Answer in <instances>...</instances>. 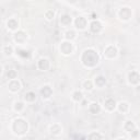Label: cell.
I'll use <instances>...</instances> for the list:
<instances>
[{"instance_id":"cell-1","label":"cell","mask_w":140,"mask_h":140,"mask_svg":"<svg viewBox=\"0 0 140 140\" xmlns=\"http://www.w3.org/2000/svg\"><path fill=\"white\" fill-rule=\"evenodd\" d=\"M82 61L85 66H88V67H93V66H95L97 64L98 56L94 50L88 49L84 51V54L82 56Z\"/></svg>"},{"instance_id":"cell-2","label":"cell","mask_w":140,"mask_h":140,"mask_svg":"<svg viewBox=\"0 0 140 140\" xmlns=\"http://www.w3.org/2000/svg\"><path fill=\"white\" fill-rule=\"evenodd\" d=\"M13 129L17 134H23L28 130V124L22 119H17L14 122V125H13Z\"/></svg>"},{"instance_id":"cell-3","label":"cell","mask_w":140,"mask_h":140,"mask_svg":"<svg viewBox=\"0 0 140 140\" xmlns=\"http://www.w3.org/2000/svg\"><path fill=\"white\" fill-rule=\"evenodd\" d=\"M101 29H102V25H101V23H100V22L94 21V22L91 23V31H92L93 33L100 32V31H101Z\"/></svg>"},{"instance_id":"cell-4","label":"cell","mask_w":140,"mask_h":140,"mask_svg":"<svg viewBox=\"0 0 140 140\" xmlns=\"http://www.w3.org/2000/svg\"><path fill=\"white\" fill-rule=\"evenodd\" d=\"M76 25H77V28L78 29H84L85 28V25H86V22H85V20L83 19V18H78L77 20H76Z\"/></svg>"},{"instance_id":"cell-5","label":"cell","mask_w":140,"mask_h":140,"mask_svg":"<svg viewBox=\"0 0 140 140\" xmlns=\"http://www.w3.org/2000/svg\"><path fill=\"white\" fill-rule=\"evenodd\" d=\"M139 79H140V77H139L138 73H136V72H131L129 75V81H130V83H138Z\"/></svg>"},{"instance_id":"cell-6","label":"cell","mask_w":140,"mask_h":140,"mask_svg":"<svg viewBox=\"0 0 140 140\" xmlns=\"http://www.w3.org/2000/svg\"><path fill=\"white\" fill-rule=\"evenodd\" d=\"M105 107L107 108L108 111L114 110V107H115V101H114V100H112V98L106 100V101H105Z\"/></svg>"},{"instance_id":"cell-7","label":"cell","mask_w":140,"mask_h":140,"mask_svg":"<svg viewBox=\"0 0 140 140\" xmlns=\"http://www.w3.org/2000/svg\"><path fill=\"white\" fill-rule=\"evenodd\" d=\"M71 49H72L71 44H69V43H63L61 50H63L64 54H69V53H71Z\"/></svg>"},{"instance_id":"cell-8","label":"cell","mask_w":140,"mask_h":140,"mask_svg":"<svg viewBox=\"0 0 140 140\" xmlns=\"http://www.w3.org/2000/svg\"><path fill=\"white\" fill-rule=\"evenodd\" d=\"M38 67H39V69H42V70H46V69H48L49 64H48V61L46 60V59H41V60L38 61Z\"/></svg>"},{"instance_id":"cell-9","label":"cell","mask_w":140,"mask_h":140,"mask_svg":"<svg viewBox=\"0 0 140 140\" xmlns=\"http://www.w3.org/2000/svg\"><path fill=\"white\" fill-rule=\"evenodd\" d=\"M9 89L11 91H18L20 89V83L17 81V80H13L9 83Z\"/></svg>"},{"instance_id":"cell-10","label":"cell","mask_w":140,"mask_h":140,"mask_svg":"<svg viewBox=\"0 0 140 140\" xmlns=\"http://www.w3.org/2000/svg\"><path fill=\"white\" fill-rule=\"evenodd\" d=\"M119 14H121V17L122 18H124L125 20H127V19H129V17H130V10L128 9V8H124L122 11H121V13H119Z\"/></svg>"},{"instance_id":"cell-11","label":"cell","mask_w":140,"mask_h":140,"mask_svg":"<svg viewBox=\"0 0 140 140\" xmlns=\"http://www.w3.org/2000/svg\"><path fill=\"white\" fill-rule=\"evenodd\" d=\"M51 94V89L49 86H45V88L42 90V95L43 97H49Z\"/></svg>"},{"instance_id":"cell-12","label":"cell","mask_w":140,"mask_h":140,"mask_svg":"<svg viewBox=\"0 0 140 140\" xmlns=\"http://www.w3.org/2000/svg\"><path fill=\"white\" fill-rule=\"evenodd\" d=\"M90 112L93 113V114H96V113H98L100 112V105L97 103L91 104V106H90Z\"/></svg>"},{"instance_id":"cell-13","label":"cell","mask_w":140,"mask_h":140,"mask_svg":"<svg viewBox=\"0 0 140 140\" xmlns=\"http://www.w3.org/2000/svg\"><path fill=\"white\" fill-rule=\"evenodd\" d=\"M60 21H61L63 24L67 25V24H70V22H71V18H70L69 15H63L61 19H60Z\"/></svg>"},{"instance_id":"cell-14","label":"cell","mask_w":140,"mask_h":140,"mask_svg":"<svg viewBox=\"0 0 140 140\" xmlns=\"http://www.w3.org/2000/svg\"><path fill=\"white\" fill-rule=\"evenodd\" d=\"M125 129L130 132V131H132L135 129V125L132 124L131 122H127V123H126V125H125Z\"/></svg>"},{"instance_id":"cell-15","label":"cell","mask_w":140,"mask_h":140,"mask_svg":"<svg viewBox=\"0 0 140 140\" xmlns=\"http://www.w3.org/2000/svg\"><path fill=\"white\" fill-rule=\"evenodd\" d=\"M25 100H26V101H30V102L34 101V100H35V94L33 92H29L28 94L25 95Z\"/></svg>"},{"instance_id":"cell-16","label":"cell","mask_w":140,"mask_h":140,"mask_svg":"<svg viewBox=\"0 0 140 140\" xmlns=\"http://www.w3.org/2000/svg\"><path fill=\"white\" fill-rule=\"evenodd\" d=\"M95 83H96V85H98V86H102L103 84H105V78H103V77H98V78H96Z\"/></svg>"},{"instance_id":"cell-17","label":"cell","mask_w":140,"mask_h":140,"mask_svg":"<svg viewBox=\"0 0 140 140\" xmlns=\"http://www.w3.org/2000/svg\"><path fill=\"white\" fill-rule=\"evenodd\" d=\"M8 26L11 30H13V29H15L18 26V22L15 21V20H10V21L8 22Z\"/></svg>"},{"instance_id":"cell-18","label":"cell","mask_w":140,"mask_h":140,"mask_svg":"<svg viewBox=\"0 0 140 140\" xmlns=\"http://www.w3.org/2000/svg\"><path fill=\"white\" fill-rule=\"evenodd\" d=\"M73 98H75L76 101H81L82 100V93L81 92H76L75 94H73Z\"/></svg>"},{"instance_id":"cell-19","label":"cell","mask_w":140,"mask_h":140,"mask_svg":"<svg viewBox=\"0 0 140 140\" xmlns=\"http://www.w3.org/2000/svg\"><path fill=\"white\" fill-rule=\"evenodd\" d=\"M127 108H128V106H127L126 103H121V104H119V111H121V112H126Z\"/></svg>"},{"instance_id":"cell-20","label":"cell","mask_w":140,"mask_h":140,"mask_svg":"<svg viewBox=\"0 0 140 140\" xmlns=\"http://www.w3.org/2000/svg\"><path fill=\"white\" fill-rule=\"evenodd\" d=\"M15 77V71H9L8 72V78L9 79H14Z\"/></svg>"},{"instance_id":"cell-21","label":"cell","mask_w":140,"mask_h":140,"mask_svg":"<svg viewBox=\"0 0 140 140\" xmlns=\"http://www.w3.org/2000/svg\"><path fill=\"white\" fill-rule=\"evenodd\" d=\"M46 17H47V19H53V18H54V12H53V11H48L47 13H46Z\"/></svg>"},{"instance_id":"cell-22","label":"cell","mask_w":140,"mask_h":140,"mask_svg":"<svg viewBox=\"0 0 140 140\" xmlns=\"http://www.w3.org/2000/svg\"><path fill=\"white\" fill-rule=\"evenodd\" d=\"M84 86H85V89H86V90H90V89H92V85H91V82H90V81H86V82H84Z\"/></svg>"},{"instance_id":"cell-23","label":"cell","mask_w":140,"mask_h":140,"mask_svg":"<svg viewBox=\"0 0 140 140\" xmlns=\"http://www.w3.org/2000/svg\"><path fill=\"white\" fill-rule=\"evenodd\" d=\"M15 105H17V106H15V110H21V108L23 107V104H22V103H17Z\"/></svg>"},{"instance_id":"cell-24","label":"cell","mask_w":140,"mask_h":140,"mask_svg":"<svg viewBox=\"0 0 140 140\" xmlns=\"http://www.w3.org/2000/svg\"><path fill=\"white\" fill-rule=\"evenodd\" d=\"M67 37H68V38H69V37H71V38L75 37V33H73V32H68V33H67Z\"/></svg>"},{"instance_id":"cell-25","label":"cell","mask_w":140,"mask_h":140,"mask_svg":"<svg viewBox=\"0 0 140 140\" xmlns=\"http://www.w3.org/2000/svg\"><path fill=\"white\" fill-rule=\"evenodd\" d=\"M90 138H102V136H100V135H91Z\"/></svg>"}]
</instances>
